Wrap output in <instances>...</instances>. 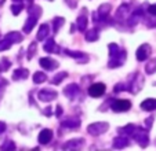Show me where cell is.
Masks as SVG:
<instances>
[{
	"instance_id": "cell-16",
	"label": "cell",
	"mask_w": 156,
	"mask_h": 151,
	"mask_svg": "<svg viewBox=\"0 0 156 151\" xmlns=\"http://www.w3.org/2000/svg\"><path fill=\"white\" fill-rule=\"evenodd\" d=\"M61 125L64 126V128L75 129V128H77V126L80 125V119L79 118H68V119H65V121H62Z\"/></svg>"
},
{
	"instance_id": "cell-12",
	"label": "cell",
	"mask_w": 156,
	"mask_h": 151,
	"mask_svg": "<svg viewBox=\"0 0 156 151\" xmlns=\"http://www.w3.org/2000/svg\"><path fill=\"white\" fill-rule=\"evenodd\" d=\"M39 143L40 144H48L53 139V131L51 129H43V131L39 133Z\"/></svg>"
},
{
	"instance_id": "cell-15",
	"label": "cell",
	"mask_w": 156,
	"mask_h": 151,
	"mask_svg": "<svg viewBox=\"0 0 156 151\" xmlns=\"http://www.w3.org/2000/svg\"><path fill=\"white\" fill-rule=\"evenodd\" d=\"M36 23H37V17H35V15H29L28 19H27V22H25V25H24V32L30 33L32 29L35 28Z\"/></svg>"
},
{
	"instance_id": "cell-3",
	"label": "cell",
	"mask_w": 156,
	"mask_h": 151,
	"mask_svg": "<svg viewBox=\"0 0 156 151\" xmlns=\"http://www.w3.org/2000/svg\"><path fill=\"white\" fill-rule=\"evenodd\" d=\"M109 128V124L108 122H94V124L88 125L87 132L93 136H98V135H102L108 131Z\"/></svg>"
},
{
	"instance_id": "cell-7",
	"label": "cell",
	"mask_w": 156,
	"mask_h": 151,
	"mask_svg": "<svg viewBox=\"0 0 156 151\" xmlns=\"http://www.w3.org/2000/svg\"><path fill=\"white\" fill-rule=\"evenodd\" d=\"M131 107V103L130 100H126V99H118L112 103V110L116 111V113H120V111H127Z\"/></svg>"
},
{
	"instance_id": "cell-29",
	"label": "cell",
	"mask_w": 156,
	"mask_h": 151,
	"mask_svg": "<svg viewBox=\"0 0 156 151\" xmlns=\"http://www.w3.org/2000/svg\"><path fill=\"white\" fill-rule=\"evenodd\" d=\"M124 61H122V59H118V58H111V61H109L108 66L111 67V69H115V67H119L123 65Z\"/></svg>"
},
{
	"instance_id": "cell-2",
	"label": "cell",
	"mask_w": 156,
	"mask_h": 151,
	"mask_svg": "<svg viewBox=\"0 0 156 151\" xmlns=\"http://www.w3.org/2000/svg\"><path fill=\"white\" fill-rule=\"evenodd\" d=\"M130 79H131L133 81L130 82V84H127V91H130V92H133V93H137L142 88L144 79L141 77L140 73H136L134 76H130Z\"/></svg>"
},
{
	"instance_id": "cell-21",
	"label": "cell",
	"mask_w": 156,
	"mask_h": 151,
	"mask_svg": "<svg viewBox=\"0 0 156 151\" xmlns=\"http://www.w3.org/2000/svg\"><path fill=\"white\" fill-rule=\"evenodd\" d=\"M28 76H29V73H28L27 69H17L14 73H12V79L14 80H21V79H27Z\"/></svg>"
},
{
	"instance_id": "cell-46",
	"label": "cell",
	"mask_w": 156,
	"mask_h": 151,
	"mask_svg": "<svg viewBox=\"0 0 156 151\" xmlns=\"http://www.w3.org/2000/svg\"><path fill=\"white\" fill-rule=\"evenodd\" d=\"M2 70H3V69H2V65H0V72H2Z\"/></svg>"
},
{
	"instance_id": "cell-44",
	"label": "cell",
	"mask_w": 156,
	"mask_h": 151,
	"mask_svg": "<svg viewBox=\"0 0 156 151\" xmlns=\"http://www.w3.org/2000/svg\"><path fill=\"white\" fill-rule=\"evenodd\" d=\"M44 113L47 114V116H50V114H51V109H50V107H47L46 110H44Z\"/></svg>"
},
{
	"instance_id": "cell-9",
	"label": "cell",
	"mask_w": 156,
	"mask_h": 151,
	"mask_svg": "<svg viewBox=\"0 0 156 151\" xmlns=\"http://www.w3.org/2000/svg\"><path fill=\"white\" fill-rule=\"evenodd\" d=\"M65 55L68 56H72V58H75L79 63H86V62H88V56L86 55V54L80 52V51H72V49H65Z\"/></svg>"
},
{
	"instance_id": "cell-20",
	"label": "cell",
	"mask_w": 156,
	"mask_h": 151,
	"mask_svg": "<svg viewBox=\"0 0 156 151\" xmlns=\"http://www.w3.org/2000/svg\"><path fill=\"white\" fill-rule=\"evenodd\" d=\"M109 11H111V4H102L97 11V14L100 15V19H105V18L108 17Z\"/></svg>"
},
{
	"instance_id": "cell-40",
	"label": "cell",
	"mask_w": 156,
	"mask_h": 151,
	"mask_svg": "<svg viewBox=\"0 0 156 151\" xmlns=\"http://www.w3.org/2000/svg\"><path fill=\"white\" fill-rule=\"evenodd\" d=\"M4 131H6V124L0 121V133H3Z\"/></svg>"
},
{
	"instance_id": "cell-28",
	"label": "cell",
	"mask_w": 156,
	"mask_h": 151,
	"mask_svg": "<svg viewBox=\"0 0 156 151\" xmlns=\"http://www.w3.org/2000/svg\"><path fill=\"white\" fill-rule=\"evenodd\" d=\"M22 10H24V4H22V2H17L15 4H12L11 6V12L14 15H18Z\"/></svg>"
},
{
	"instance_id": "cell-25",
	"label": "cell",
	"mask_w": 156,
	"mask_h": 151,
	"mask_svg": "<svg viewBox=\"0 0 156 151\" xmlns=\"http://www.w3.org/2000/svg\"><path fill=\"white\" fill-rule=\"evenodd\" d=\"M76 23H77V29H79L80 32H84V30L87 29V18L83 17V15L77 18V22Z\"/></svg>"
},
{
	"instance_id": "cell-23",
	"label": "cell",
	"mask_w": 156,
	"mask_h": 151,
	"mask_svg": "<svg viewBox=\"0 0 156 151\" xmlns=\"http://www.w3.org/2000/svg\"><path fill=\"white\" fill-rule=\"evenodd\" d=\"M86 40L87 41H97L98 40V30L97 29H88V32L86 33Z\"/></svg>"
},
{
	"instance_id": "cell-31",
	"label": "cell",
	"mask_w": 156,
	"mask_h": 151,
	"mask_svg": "<svg viewBox=\"0 0 156 151\" xmlns=\"http://www.w3.org/2000/svg\"><path fill=\"white\" fill-rule=\"evenodd\" d=\"M68 76V73H65V72H61V73H58L57 76H54V79H53V84H55V85H58L59 82L62 81V80L65 79Z\"/></svg>"
},
{
	"instance_id": "cell-26",
	"label": "cell",
	"mask_w": 156,
	"mask_h": 151,
	"mask_svg": "<svg viewBox=\"0 0 156 151\" xmlns=\"http://www.w3.org/2000/svg\"><path fill=\"white\" fill-rule=\"evenodd\" d=\"M145 72H147L148 74H153V73L156 72V61L155 59L149 61L147 65H145Z\"/></svg>"
},
{
	"instance_id": "cell-39",
	"label": "cell",
	"mask_w": 156,
	"mask_h": 151,
	"mask_svg": "<svg viewBox=\"0 0 156 151\" xmlns=\"http://www.w3.org/2000/svg\"><path fill=\"white\" fill-rule=\"evenodd\" d=\"M148 11H149V14L156 15V4H151V6L148 7Z\"/></svg>"
},
{
	"instance_id": "cell-37",
	"label": "cell",
	"mask_w": 156,
	"mask_h": 151,
	"mask_svg": "<svg viewBox=\"0 0 156 151\" xmlns=\"http://www.w3.org/2000/svg\"><path fill=\"white\" fill-rule=\"evenodd\" d=\"M0 65H2V69H3V70H9V67L11 66V62H10L7 58H3V59H2V63H0Z\"/></svg>"
},
{
	"instance_id": "cell-8",
	"label": "cell",
	"mask_w": 156,
	"mask_h": 151,
	"mask_svg": "<svg viewBox=\"0 0 156 151\" xmlns=\"http://www.w3.org/2000/svg\"><path fill=\"white\" fill-rule=\"evenodd\" d=\"M149 54H151V45L149 44H142V45L137 49L136 56H137V59H138L140 62H144V61H147L148 59Z\"/></svg>"
},
{
	"instance_id": "cell-47",
	"label": "cell",
	"mask_w": 156,
	"mask_h": 151,
	"mask_svg": "<svg viewBox=\"0 0 156 151\" xmlns=\"http://www.w3.org/2000/svg\"><path fill=\"white\" fill-rule=\"evenodd\" d=\"M50 2H53V0H50Z\"/></svg>"
},
{
	"instance_id": "cell-6",
	"label": "cell",
	"mask_w": 156,
	"mask_h": 151,
	"mask_svg": "<svg viewBox=\"0 0 156 151\" xmlns=\"http://www.w3.org/2000/svg\"><path fill=\"white\" fill-rule=\"evenodd\" d=\"M109 56H111V58H118V59L124 61V59H126V52H124L118 44L112 43V44H109Z\"/></svg>"
},
{
	"instance_id": "cell-11",
	"label": "cell",
	"mask_w": 156,
	"mask_h": 151,
	"mask_svg": "<svg viewBox=\"0 0 156 151\" xmlns=\"http://www.w3.org/2000/svg\"><path fill=\"white\" fill-rule=\"evenodd\" d=\"M43 49L44 51H47V52H51V54H58L59 52V47L55 44L54 39H47V40L44 41Z\"/></svg>"
},
{
	"instance_id": "cell-10",
	"label": "cell",
	"mask_w": 156,
	"mask_h": 151,
	"mask_svg": "<svg viewBox=\"0 0 156 151\" xmlns=\"http://www.w3.org/2000/svg\"><path fill=\"white\" fill-rule=\"evenodd\" d=\"M64 93H65V96H68L69 99H73L80 93V88L77 84H69L64 88Z\"/></svg>"
},
{
	"instance_id": "cell-34",
	"label": "cell",
	"mask_w": 156,
	"mask_h": 151,
	"mask_svg": "<svg viewBox=\"0 0 156 151\" xmlns=\"http://www.w3.org/2000/svg\"><path fill=\"white\" fill-rule=\"evenodd\" d=\"M35 54H36V43H32V44L29 45V49H28V55H27V58L30 61V59L33 58V55H35Z\"/></svg>"
},
{
	"instance_id": "cell-38",
	"label": "cell",
	"mask_w": 156,
	"mask_h": 151,
	"mask_svg": "<svg viewBox=\"0 0 156 151\" xmlns=\"http://www.w3.org/2000/svg\"><path fill=\"white\" fill-rule=\"evenodd\" d=\"M119 91H127V84H118L115 85V92H119Z\"/></svg>"
},
{
	"instance_id": "cell-30",
	"label": "cell",
	"mask_w": 156,
	"mask_h": 151,
	"mask_svg": "<svg viewBox=\"0 0 156 151\" xmlns=\"http://www.w3.org/2000/svg\"><path fill=\"white\" fill-rule=\"evenodd\" d=\"M64 18H61V17H57L53 21V26H54V32H58V29L59 28L62 26V25H64Z\"/></svg>"
},
{
	"instance_id": "cell-24",
	"label": "cell",
	"mask_w": 156,
	"mask_h": 151,
	"mask_svg": "<svg viewBox=\"0 0 156 151\" xmlns=\"http://www.w3.org/2000/svg\"><path fill=\"white\" fill-rule=\"evenodd\" d=\"M46 80H47V76L44 74V73H41V72H36L35 74H33V82H35V84L44 82Z\"/></svg>"
},
{
	"instance_id": "cell-35",
	"label": "cell",
	"mask_w": 156,
	"mask_h": 151,
	"mask_svg": "<svg viewBox=\"0 0 156 151\" xmlns=\"http://www.w3.org/2000/svg\"><path fill=\"white\" fill-rule=\"evenodd\" d=\"M2 150H15V143L11 140H7L3 146H2Z\"/></svg>"
},
{
	"instance_id": "cell-43",
	"label": "cell",
	"mask_w": 156,
	"mask_h": 151,
	"mask_svg": "<svg viewBox=\"0 0 156 151\" xmlns=\"http://www.w3.org/2000/svg\"><path fill=\"white\" fill-rule=\"evenodd\" d=\"M6 84H7V81H6V80L0 79V88H2V87H4V85H6Z\"/></svg>"
},
{
	"instance_id": "cell-19",
	"label": "cell",
	"mask_w": 156,
	"mask_h": 151,
	"mask_svg": "<svg viewBox=\"0 0 156 151\" xmlns=\"http://www.w3.org/2000/svg\"><path fill=\"white\" fill-rule=\"evenodd\" d=\"M129 144H130L129 139H127V137H124V136L115 137V139H113V147H115V148H124V147H127Z\"/></svg>"
},
{
	"instance_id": "cell-33",
	"label": "cell",
	"mask_w": 156,
	"mask_h": 151,
	"mask_svg": "<svg viewBox=\"0 0 156 151\" xmlns=\"http://www.w3.org/2000/svg\"><path fill=\"white\" fill-rule=\"evenodd\" d=\"M29 15H35V17H40L41 15V8L39 6H30L29 7Z\"/></svg>"
},
{
	"instance_id": "cell-41",
	"label": "cell",
	"mask_w": 156,
	"mask_h": 151,
	"mask_svg": "<svg viewBox=\"0 0 156 151\" xmlns=\"http://www.w3.org/2000/svg\"><path fill=\"white\" fill-rule=\"evenodd\" d=\"M152 121H153V117H151V118L147 119V129L151 128V125H152Z\"/></svg>"
},
{
	"instance_id": "cell-4",
	"label": "cell",
	"mask_w": 156,
	"mask_h": 151,
	"mask_svg": "<svg viewBox=\"0 0 156 151\" xmlns=\"http://www.w3.org/2000/svg\"><path fill=\"white\" fill-rule=\"evenodd\" d=\"M105 84H102V82H95V84H93L91 87L88 88V95L91 96V98H100V96H102L104 93H105Z\"/></svg>"
},
{
	"instance_id": "cell-45",
	"label": "cell",
	"mask_w": 156,
	"mask_h": 151,
	"mask_svg": "<svg viewBox=\"0 0 156 151\" xmlns=\"http://www.w3.org/2000/svg\"><path fill=\"white\" fill-rule=\"evenodd\" d=\"M14 2H22V0H14Z\"/></svg>"
},
{
	"instance_id": "cell-1",
	"label": "cell",
	"mask_w": 156,
	"mask_h": 151,
	"mask_svg": "<svg viewBox=\"0 0 156 151\" xmlns=\"http://www.w3.org/2000/svg\"><path fill=\"white\" fill-rule=\"evenodd\" d=\"M131 137L136 140L137 143H138L140 147H147L148 143H149V137H148V133H147V132H145L142 128H140V126H137L136 131L133 132Z\"/></svg>"
},
{
	"instance_id": "cell-18",
	"label": "cell",
	"mask_w": 156,
	"mask_h": 151,
	"mask_svg": "<svg viewBox=\"0 0 156 151\" xmlns=\"http://www.w3.org/2000/svg\"><path fill=\"white\" fill-rule=\"evenodd\" d=\"M48 32H50V30H48V25L47 23H43V25L40 26V29H39L36 39H37L39 41H44V39H47Z\"/></svg>"
},
{
	"instance_id": "cell-42",
	"label": "cell",
	"mask_w": 156,
	"mask_h": 151,
	"mask_svg": "<svg viewBox=\"0 0 156 151\" xmlns=\"http://www.w3.org/2000/svg\"><path fill=\"white\" fill-rule=\"evenodd\" d=\"M62 114V109H61V106H58V107H57V113H55V116L57 117H59Z\"/></svg>"
},
{
	"instance_id": "cell-32",
	"label": "cell",
	"mask_w": 156,
	"mask_h": 151,
	"mask_svg": "<svg viewBox=\"0 0 156 151\" xmlns=\"http://www.w3.org/2000/svg\"><path fill=\"white\" fill-rule=\"evenodd\" d=\"M11 40H9L7 37H4L3 40H0V51H4V49H9L11 47Z\"/></svg>"
},
{
	"instance_id": "cell-14",
	"label": "cell",
	"mask_w": 156,
	"mask_h": 151,
	"mask_svg": "<svg viewBox=\"0 0 156 151\" xmlns=\"http://www.w3.org/2000/svg\"><path fill=\"white\" fill-rule=\"evenodd\" d=\"M83 144H84L83 139H72L64 144V150H77V148H80Z\"/></svg>"
},
{
	"instance_id": "cell-13",
	"label": "cell",
	"mask_w": 156,
	"mask_h": 151,
	"mask_svg": "<svg viewBox=\"0 0 156 151\" xmlns=\"http://www.w3.org/2000/svg\"><path fill=\"white\" fill-rule=\"evenodd\" d=\"M39 63L44 70H54L55 67H58V63L55 61H53L51 58H41L39 61Z\"/></svg>"
},
{
	"instance_id": "cell-17",
	"label": "cell",
	"mask_w": 156,
	"mask_h": 151,
	"mask_svg": "<svg viewBox=\"0 0 156 151\" xmlns=\"http://www.w3.org/2000/svg\"><path fill=\"white\" fill-rule=\"evenodd\" d=\"M141 109L145 111H153L156 110V99H147L141 103Z\"/></svg>"
},
{
	"instance_id": "cell-5",
	"label": "cell",
	"mask_w": 156,
	"mask_h": 151,
	"mask_svg": "<svg viewBox=\"0 0 156 151\" xmlns=\"http://www.w3.org/2000/svg\"><path fill=\"white\" fill-rule=\"evenodd\" d=\"M57 95H58V93H57L55 91L44 88V89L39 91L37 98H39V100H41V102H53L54 99L57 98Z\"/></svg>"
},
{
	"instance_id": "cell-27",
	"label": "cell",
	"mask_w": 156,
	"mask_h": 151,
	"mask_svg": "<svg viewBox=\"0 0 156 151\" xmlns=\"http://www.w3.org/2000/svg\"><path fill=\"white\" fill-rule=\"evenodd\" d=\"M130 11V7L129 4H123V6H120V8L118 10V12H116V18H120V17H126L127 12Z\"/></svg>"
},
{
	"instance_id": "cell-36",
	"label": "cell",
	"mask_w": 156,
	"mask_h": 151,
	"mask_svg": "<svg viewBox=\"0 0 156 151\" xmlns=\"http://www.w3.org/2000/svg\"><path fill=\"white\" fill-rule=\"evenodd\" d=\"M144 21H145V23H147L148 28L156 26V18H145V17H144Z\"/></svg>"
},
{
	"instance_id": "cell-22",
	"label": "cell",
	"mask_w": 156,
	"mask_h": 151,
	"mask_svg": "<svg viewBox=\"0 0 156 151\" xmlns=\"http://www.w3.org/2000/svg\"><path fill=\"white\" fill-rule=\"evenodd\" d=\"M6 37L9 39V40H11V43H21V40H22V35L18 32H10L6 35Z\"/></svg>"
}]
</instances>
